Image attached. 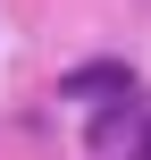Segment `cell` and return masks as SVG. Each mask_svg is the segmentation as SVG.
I'll return each mask as SVG.
<instances>
[{"mask_svg": "<svg viewBox=\"0 0 151 160\" xmlns=\"http://www.w3.org/2000/svg\"><path fill=\"white\" fill-rule=\"evenodd\" d=\"M118 93H143L126 59H84V68L59 76V101H118Z\"/></svg>", "mask_w": 151, "mask_h": 160, "instance_id": "obj_1", "label": "cell"}, {"mask_svg": "<svg viewBox=\"0 0 151 160\" xmlns=\"http://www.w3.org/2000/svg\"><path fill=\"white\" fill-rule=\"evenodd\" d=\"M151 127V110H143V93H118L101 118H92V152H109V143H126V135H143Z\"/></svg>", "mask_w": 151, "mask_h": 160, "instance_id": "obj_2", "label": "cell"}, {"mask_svg": "<svg viewBox=\"0 0 151 160\" xmlns=\"http://www.w3.org/2000/svg\"><path fill=\"white\" fill-rule=\"evenodd\" d=\"M134 160H151V127H143V152H134Z\"/></svg>", "mask_w": 151, "mask_h": 160, "instance_id": "obj_3", "label": "cell"}]
</instances>
